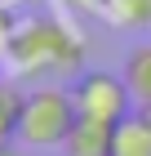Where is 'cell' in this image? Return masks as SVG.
Segmentation results:
<instances>
[{
  "instance_id": "cell-1",
  "label": "cell",
  "mask_w": 151,
  "mask_h": 156,
  "mask_svg": "<svg viewBox=\"0 0 151 156\" xmlns=\"http://www.w3.org/2000/svg\"><path fill=\"white\" fill-rule=\"evenodd\" d=\"M5 62L18 76L76 72L84 62V40L71 27V13H31L18 23V36H13V49Z\"/></svg>"
},
{
  "instance_id": "cell-2",
  "label": "cell",
  "mask_w": 151,
  "mask_h": 156,
  "mask_svg": "<svg viewBox=\"0 0 151 156\" xmlns=\"http://www.w3.org/2000/svg\"><path fill=\"white\" fill-rule=\"evenodd\" d=\"M76 98L71 89H58V85H36L22 103V125H18V143L31 147H62L76 129Z\"/></svg>"
},
{
  "instance_id": "cell-3",
  "label": "cell",
  "mask_w": 151,
  "mask_h": 156,
  "mask_svg": "<svg viewBox=\"0 0 151 156\" xmlns=\"http://www.w3.org/2000/svg\"><path fill=\"white\" fill-rule=\"evenodd\" d=\"M71 98H76V112H80V120H98V125H120V120H129L133 112H129V85L125 76H111V72H84L80 80H76V89H71Z\"/></svg>"
},
{
  "instance_id": "cell-4",
  "label": "cell",
  "mask_w": 151,
  "mask_h": 156,
  "mask_svg": "<svg viewBox=\"0 0 151 156\" xmlns=\"http://www.w3.org/2000/svg\"><path fill=\"white\" fill-rule=\"evenodd\" d=\"M111 138H116V125H98V120H76L71 138L62 143L67 156H111Z\"/></svg>"
},
{
  "instance_id": "cell-5",
  "label": "cell",
  "mask_w": 151,
  "mask_h": 156,
  "mask_svg": "<svg viewBox=\"0 0 151 156\" xmlns=\"http://www.w3.org/2000/svg\"><path fill=\"white\" fill-rule=\"evenodd\" d=\"M111 156H151V125L133 112L129 120L116 125V138H111Z\"/></svg>"
},
{
  "instance_id": "cell-6",
  "label": "cell",
  "mask_w": 151,
  "mask_h": 156,
  "mask_svg": "<svg viewBox=\"0 0 151 156\" xmlns=\"http://www.w3.org/2000/svg\"><path fill=\"white\" fill-rule=\"evenodd\" d=\"M22 103H27V94H22L13 80H5V76H0V147H13V138H18V125H22Z\"/></svg>"
},
{
  "instance_id": "cell-7",
  "label": "cell",
  "mask_w": 151,
  "mask_h": 156,
  "mask_svg": "<svg viewBox=\"0 0 151 156\" xmlns=\"http://www.w3.org/2000/svg\"><path fill=\"white\" fill-rule=\"evenodd\" d=\"M125 85H129V94L138 98V107L151 103V45H138L125 58Z\"/></svg>"
},
{
  "instance_id": "cell-8",
  "label": "cell",
  "mask_w": 151,
  "mask_h": 156,
  "mask_svg": "<svg viewBox=\"0 0 151 156\" xmlns=\"http://www.w3.org/2000/svg\"><path fill=\"white\" fill-rule=\"evenodd\" d=\"M107 23L120 31H147L151 27V0H107Z\"/></svg>"
},
{
  "instance_id": "cell-9",
  "label": "cell",
  "mask_w": 151,
  "mask_h": 156,
  "mask_svg": "<svg viewBox=\"0 0 151 156\" xmlns=\"http://www.w3.org/2000/svg\"><path fill=\"white\" fill-rule=\"evenodd\" d=\"M18 5H9V0H0V62L9 58V49H13V36H18Z\"/></svg>"
},
{
  "instance_id": "cell-10",
  "label": "cell",
  "mask_w": 151,
  "mask_h": 156,
  "mask_svg": "<svg viewBox=\"0 0 151 156\" xmlns=\"http://www.w3.org/2000/svg\"><path fill=\"white\" fill-rule=\"evenodd\" d=\"M71 18H107V0H58Z\"/></svg>"
},
{
  "instance_id": "cell-11",
  "label": "cell",
  "mask_w": 151,
  "mask_h": 156,
  "mask_svg": "<svg viewBox=\"0 0 151 156\" xmlns=\"http://www.w3.org/2000/svg\"><path fill=\"white\" fill-rule=\"evenodd\" d=\"M0 156H27L22 147H0Z\"/></svg>"
},
{
  "instance_id": "cell-12",
  "label": "cell",
  "mask_w": 151,
  "mask_h": 156,
  "mask_svg": "<svg viewBox=\"0 0 151 156\" xmlns=\"http://www.w3.org/2000/svg\"><path fill=\"white\" fill-rule=\"evenodd\" d=\"M138 116H142V120L151 125V103H142V107H138Z\"/></svg>"
},
{
  "instance_id": "cell-13",
  "label": "cell",
  "mask_w": 151,
  "mask_h": 156,
  "mask_svg": "<svg viewBox=\"0 0 151 156\" xmlns=\"http://www.w3.org/2000/svg\"><path fill=\"white\" fill-rule=\"evenodd\" d=\"M9 5H27V9H36V5H45V0H9Z\"/></svg>"
}]
</instances>
